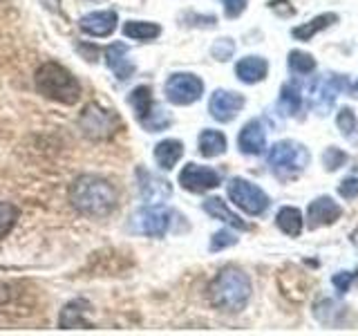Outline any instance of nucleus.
I'll return each instance as SVG.
<instances>
[{
	"mask_svg": "<svg viewBox=\"0 0 358 336\" xmlns=\"http://www.w3.org/2000/svg\"><path fill=\"white\" fill-rule=\"evenodd\" d=\"M199 153L204 157H220L227 153V137L220 130H204L199 134Z\"/></svg>",
	"mask_w": 358,
	"mask_h": 336,
	"instance_id": "393cba45",
	"label": "nucleus"
},
{
	"mask_svg": "<svg viewBox=\"0 0 358 336\" xmlns=\"http://www.w3.org/2000/svg\"><path fill=\"white\" fill-rule=\"evenodd\" d=\"M179 184L190 193H206V190L220 186V173L199 164H188L179 173Z\"/></svg>",
	"mask_w": 358,
	"mask_h": 336,
	"instance_id": "9b49d317",
	"label": "nucleus"
},
{
	"mask_svg": "<svg viewBox=\"0 0 358 336\" xmlns=\"http://www.w3.org/2000/svg\"><path fill=\"white\" fill-rule=\"evenodd\" d=\"M347 90V76L345 74H334L327 72L318 78H313L307 88V99H309V106L311 110L316 112L320 117H327L334 104H336V97Z\"/></svg>",
	"mask_w": 358,
	"mask_h": 336,
	"instance_id": "39448f33",
	"label": "nucleus"
},
{
	"mask_svg": "<svg viewBox=\"0 0 358 336\" xmlns=\"http://www.w3.org/2000/svg\"><path fill=\"white\" fill-rule=\"evenodd\" d=\"M336 123H338V130L345 134V137H354V132L358 130L356 115L352 112V108H347V106L338 110V117H336Z\"/></svg>",
	"mask_w": 358,
	"mask_h": 336,
	"instance_id": "c85d7f7f",
	"label": "nucleus"
},
{
	"mask_svg": "<svg viewBox=\"0 0 358 336\" xmlns=\"http://www.w3.org/2000/svg\"><path fill=\"white\" fill-rule=\"evenodd\" d=\"M336 20H338V16L329 11V14H320V16H316L313 20L305 22V25L294 27V29H291V34H294V38H298V41H311L318 31L327 29L329 25H334Z\"/></svg>",
	"mask_w": 358,
	"mask_h": 336,
	"instance_id": "4be33fe9",
	"label": "nucleus"
},
{
	"mask_svg": "<svg viewBox=\"0 0 358 336\" xmlns=\"http://www.w3.org/2000/svg\"><path fill=\"white\" fill-rule=\"evenodd\" d=\"M123 34H126L128 38H134V41H152L162 34V27L157 25V22H148V20H130L123 25Z\"/></svg>",
	"mask_w": 358,
	"mask_h": 336,
	"instance_id": "a878e982",
	"label": "nucleus"
},
{
	"mask_svg": "<svg viewBox=\"0 0 358 336\" xmlns=\"http://www.w3.org/2000/svg\"><path fill=\"white\" fill-rule=\"evenodd\" d=\"M34 81H36V90L43 97L59 101V104L74 106L81 99V83L61 63L54 61L43 63L36 70V74H34Z\"/></svg>",
	"mask_w": 358,
	"mask_h": 336,
	"instance_id": "7ed1b4c3",
	"label": "nucleus"
},
{
	"mask_svg": "<svg viewBox=\"0 0 358 336\" xmlns=\"http://www.w3.org/2000/svg\"><path fill=\"white\" fill-rule=\"evenodd\" d=\"M204 211L208 213V216L215 218V220L227 222L229 227H233V229H240V231H249L251 229V224L244 222L240 216H235V213L227 206V202L220 200V197H208L204 202Z\"/></svg>",
	"mask_w": 358,
	"mask_h": 336,
	"instance_id": "6ab92c4d",
	"label": "nucleus"
},
{
	"mask_svg": "<svg viewBox=\"0 0 358 336\" xmlns=\"http://www.w3.org/2000/svg\"><path fill=\"white\" fill-rule=\"evenodd\" d=\"M208 298L220 312L238 314L251 298V278L238 267H227L208 285Z\"/></svg>",
	"mask_w": 358,
	"mask_h": 336,
	"instance_id": "f03ea898",
	"label": "nucleus"
},
{
	"mask_svg": "<svg viewBox=\"0 0 358 336\" xmlns=\"http://www.w3.org/2000/svg\"><path fill=\"white\" fill-rule=\"evenodd\" d=\"M278 108L285 117H296L302 110V94L298 85L294 83H285L280 90V99H278Z\"/></svg>",
	"mask_w": 358,
	"mask_h": 336,
	"instance_id": "5701e85b",
	"label": "nucleus"
},
{
	"mask_svg": "<svg viewBox=\"0 0 358 336\" xmlns=\"http://www.w3.org/2000/svg\"><path fill=\"white\" fill-rule=\"evenodd\" d=\"M309 160H311V155L307 150V146L291 141V139L273 144L271 150H268V157H266L273 175L280 179L296 177L298 173H302L309 166Z\"/></svg>",
	"mask_w": 358,
	"mask_h": 336,
	"instance_id": "20e7f679",
	"label": "nucleus"
},
{
	"mask_svg": "<svg viewBox=\"0 0 358 336\" xmlns=\"http://www.w3.org/2000/svg\"><path fill=\"white\" fill-rule=\"evenodd\" d=\"M356 278H358V269L356 272H338V274H334L331 283L336 289H338V294H347V289H350V285Z\"/></svg>",
	"mask_w": 358,
	"mask_h": 336,
	"instance_id": "473e14b6",
	"label": "nucleus"
},
{
	"mask_svg": "<svg viewBox=\"0 0 358 336\" xmlns=\"http://www.w3.org/2000/svg\"><path fill=\"white\" fill-rule=\"evenodd\" d=\"M233 52H235V43L231 38L215 41V45H213V50H210V54L215 56L217 61H229L231 56H233Z\"/></svg>",
	"mask_w": 358,
	"mask_h": 336,
	"instance_id": "2f4dec72",
	"label": "nucleus"
},
{
	"mask_svg": "<svg viewBox=\"0 0 358 336\" xmlns=\"http://www.w3.org/2000/svg\"><path fill=\"white\" fill-rule=\"evenodd\" d=\"M343 216V209L336 204L329 195L316 197L307 209V227L309 229H320V227H329L336 220Z\"/></svg>",
	"mask_w": 358,
	"mask_h": 336,
	"instance_id": "4468645a",
	"label": "nucleus"
},
{
	"mask_svg": "<svg viewBox=\"0 0 358 336\" xmlns=\"http://www.w3.org/2000/svg\"><path fill=\"white\" fill-rule=\"evenodd\" d=\"M171 220H173V213L162 209L159 204L145 206L132 216L130 231L148 235V238H164L168 229H171Z\"/></svg>",
	"mask_w": 358,
	"mask_h": 336,
	"instance_id": "9d476101",
	"label": "nucleus"
},
{
	"mask_svg": "<svg viewBox=\"0 0 358 336\" xmlns=\"http://www.w3.org/2000/svg\"><path fill=\"white\" fill-rule=\"evenodd\" d=\"M233 244H238V238H235V233L229 231V229H222V231H217L215 235H213L210 251H222V249H227V246H233Z\"/></svg>",
	"mask_w": 358,
	"mask_h": 336,
	"instance_id": "7c9ffc66",
	"label": "nucleus"
},
{
	"mask_svg": "<svg viewBox=\"0 0 358 336\" xmlns=\"http://www.w3.org/2000/svg\"><path fill=\"white\" fill-rule=\"evenodd\" d=\"M345 162H347V153H343L341 148H334V146H329V148L322 153V166L327 168L329 173L343 168Z\"/></svg>",
	"mask_w": 358,
	"mask_h": 336,
	"instance_id": "c756f323",
	"label": "nucleus"
},
{
	"mask_svg": "<svg viewBox=\"0 0 358 336\" xmlns=\"http://www.w3.org/2000/svg\"><path fill=\"white\" fill-rule=\"evenodd\" d=\"M184 144L179 139H164L155 146V162L162 171H171V168L182 160Z\"/></svg>",
	"mask_w": 358,
	"mask_h": 336,
	"instance_id": "412c9836",
	"label": "nucleus"
},
{
	"mask_svg": "<svg viewBox=\"0 0 358 336\" xmlns=\"http://www.w3.org/2000/svg\"><path fill=\"white\" fill-rule=\"evenodd\" d=\"M117 11H92V14H85L81 18V29L85 34H90V36H110L112 31L117 29Z\"/></svg>",
	"mask_w": 358,
	"mask_h": 336,
	"instance_id": "2eb2a0df",
	"label": "nucleus"
},
{
	"mask_svg": "<svg viewBox=\"0 0 358 336\" xmlns=\"http://www.w3.org/2000/svg\"><path fill=\"white\" fill-rule=\"evenodd\" d=\"M229 197L235 206L249 213V216H262L271 204V200L260 186H255L253 182L242 177H233L229 182Z\"/></svg>",
	"mask_w": 358,
	"mask_h": 336,
	"instance_id": "6e6552de",
	"label": "nucleus"
},
{
	"mask_svg": "<svg viewBox=\"0 0 358 336\" xmlns=\"http://www.w3.org/2000/svg\"><path fill=\"white\" fill-rule=\"evenodd\" d=\"M246 3H249V0H222L224 14H227L229 18H238L242 11L246 9Z\"/></svg>",
	"mask_w": 358,
	"mask_h": 336,
	"instance_id": "f704fd0d",
	"label": "nucleus"
},
{
	"mask_svg": "<svg viewBox=\"0 0 358 336\" xmlns=\"http://www.w3.org/2000/svg\"><path fill=\"white\" fill-rule=\"evenodd\" d=\"M289 67L296 74H311L313 70H316V59H313V56L307 54V52L294 50L289 54Z\"/></svg>",
	"mask_w": 358,
	"mask_h": 336,
	"instance_id": "bb28decb",
	"label": "nucleus"
},
{
	"mask_svg": "<svg viewBox=\"0 0 358 336\" xmlns=\"http://www.w3.org/2000/svg\"><path fill=\"white\" fill-rule=\"evenodd\" d=\"M338 193L345 200H354L358 197V177H347L338 184Z\"/></svg>",
	"mask_w": 358,
	"mask_h": 336,
	"instance_id": "72a5a7b5",
	"label": "nucleus"
},
{
	"mask_svg": "<svg viewBox=\"0 0 358 336\" xmlns=\"http://www.w3.org/2000/svg\"><path fill=\"white\" fill-rule=\"evenodd\" d=\"M352 97H356V99H358V81L352 85Z\"/></svg>",
	"mask_w": 358,
	"mask_h": 336,
	"instance_id": "e433bc0d",
	"label": "nucleus"
},
{
	"mask_svg": "<svg viewBox=\"0 0 358 336\" xmlns=\"http://www.w3.org/2000/svg\"><path fill=\"white\" fill-rule=\"evenodd\" d=\"M268 7H271L275 14H280L282 18H287V16H294L296 14V9L291 7V3L289 0H271V3H268Z\"/></svg>",
	"mask_w": 358,
	"mask_h": 336,
	"instance_id": "c9c22d12",
	"label": "nucleus"
},
{
	"mask_svg": "<svg viewBox=\"0 0 358 336\" xmlns=\"http://www.w3.org/2000/svg\"><path fill=\"white\" fill-rule=\"evenodd\" d=\"M87 314H90V302L83 298H76L70 300L61 312V318L59 325L63 330H74V328H90V321H87Z\"/></svg>",
	"mask_w": 358,
	"mask_h": 336,
	"instance_id": "a211bd4d",
	"label": "nucleus"
},
{
	"mask_svg": "<svg viewBox=\"0 0 358 336\" xmlns=\"http://www.w3.org/2000/svg\"><path fill=\"white\" fill-rule=\"evenodd\" d=\"M242 108H244V97L240 92H229V90H215L208 101V110L213 119H217L222 123L233 121Z\"/></svg>",
	"mask_w": 358,
	"mask_h": 336,
	"instance_id": "ddd939ff",
	"label": "nucleus"
},
{
	"mask_svg": "<svg viewBox=\"0 0 358 336\" xmlns=\"http://www.w3.org/2000/svg\"><path fill=\"white\" fill-rule=\"evenodd\" d=\"M238 146L244 155H262L266 148V132L262 123L257 119L246 123L238 137Z\"/></svg>",
	"mask_w": 358,
	"mask_h": 336,
	"instance_id": "dca6fc26",
	"label": "nucleus"
},
{
	"mask_svg": "<svg viewBox=\"0 0 358 336\" xmlns=\"http://www.w3.org/2000/svg\"><path fill=\"white\" fill-rule=\"evenodd\" d=\"M128 101H130V106L134 110V117H137V121L148 132H159V130L171 126V117H168L166 112L162 110V106L155 104L152 92H150L148 85L134 88L130 92V97H128Z\"/></svg>",
	"mask_w": 358,
	"mask_h": 336,
	"instance_id": "423d86ee",
	"label": "nucleus"
},
{
	"mask_svg": "<svg viewBox=\"0 0 358 336\" xmlns=\"http://www.w3.org/2000/svg\"><path fill=\"white\" fill-rule=\"evenodd\" d=\"M72 206L87 218H106L117 209L119 193L110 179L101 175H81L70 186Z\"/></svg>",
	"mask_w": 358,
	"mask_h": 336,
	"instance_id": "f257e3e1",
	"label": "nucleus"
},
{
	"mask_svg": "<svg viewBox=\"0 0 358 336\" xmlns=\"http://www.w3.org/2000/svg\"><path fill=\"white\" fill-rule=\"evenodd\" d=\"M137 177H139L137 184H139V190H141V197L148 202V204H164L166 200H171L173 186H171L168 179L148 173L143 166L137 168Z\"/></svg>",
	"mask_w": 358,
	"mask_h": 336,
	"instance_id": "f8f14e48",
	"label": "nucleus"
},
{
	"mask_svg": "<svg viewBox=\"0 0 358 336\" xmlns=\"http://www.w3.org/2000/svg\"><path fill=\"white\" fill-rule=\"evenodd\" d=\"M275 222H278V229L282 233H287V235H291V238H298L300 231H302V213L296 206H282V209H280Z\"/></svg>",
	"mask_w": 358,
	"mask_h": 336,
	"instance_id": "b1692460",
	"label": "nucleus"
},
{
	"mask_svg": "<svg viewBox=\"0 0 358 336\" xmlns=\"http://www.w3.org/2000/svg\"><path fill=\"white\" fill-rule=\"evenodd\" d=\"M78 123H81L85 137L101 141L115 137L117 130L121 128V117L117 112H112L99 104H87L81 112V117H78Z\"/></svg>",
	"mask_w": 358,
	"mask_h": 336,
	"instance_id": "0eeeda50",
	"label": "nucleus"
},
{
	"mask_svg": "<svg viewBox=\"0 0 358 336\" xmlns=\"http://www.w3.org/2000/svg\"><path fill=\"white\" fill-rule=\"evenodd\" d=\"M106 63L121 81H128V78L134 74V63L128 59V45H123V43L110 45L106 50Z\"/></svg>",
	"mask_w": 358,
	"mask_h": 336,
	"instance_id": "f3484780",
	"label": "nucleus"
},
{
	"mask_svg": "<svg viewBox=\"0 0 358 336\" xmlns=\"http://www.w3.org/2000/svg\"><path fill=\"white\" fill-rule=\"evenodd\" d=\"M268 72V63L260 56H246L235 65V74L242 83H260Z\"/></svg>",
	"mask_w": 358,
	"mask_h": 336,
	"instance_id": "aec40b11",
	"label": "nucleus"
},
{
	"mask_svg": "<svg viewBox=\"0 0 358 336\" xmlns=\"http://www.w3.org/2000/svg\"><path fill=\"white\" fill-rule=\"evenodd\" d=\"M166 99L175 106H190L195 101L201 99L204 94V83L201 78L195 74H186V72H177L166 81Z\"/></svg>",
	"mask_w": 358,
	"mask_h": 336,
	"instance_id": "1a4fd4ad",
	"label": "nucleus"
},
{
	"mask_svg": "<svg viewBox=\"0 0 358 336\" xmlns=\"http://www.w3.org/2000/svg\"><path fill=\"white\" fill-rule=\"evenodd\" d=\"M18 209L11 204V202H0V240L16 227V220H18Z\"/></svg>",
	"mask_w": 358,
	"mask_h": 336,
	"instance_id": "cd10ccee",
	"label": "nucleus"
}]
</instances>
